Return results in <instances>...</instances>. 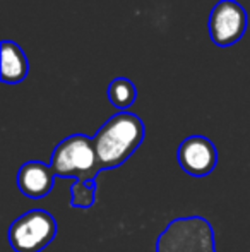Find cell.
Masks as SVG:
<instances>
[{
	"mask_svg": "<svg viewBox=\"0 0 250 252\" xmlns=\"http://www.w3.org/2000/svg\"><path fill=\"white\" fill-rule=\"evenodd\" d=\"M144 124L139 115L118 112L100 127L93 137L101 170H113L124 165L144 141Z\"/></svg>",
	"mask_w": 250,
	"mask_h": 252,
	"instance_id": "obj_1",
	"label": "cell"
},
{
	"mask_svg": "<svg viewBox=\"0 0 250 252\" xmlns=\"http://www.w3.org/2000/svg\"><path fill=\"white\" fill-rule=\"evenodd\" d=\"M50 168L55 177H72L76 182L94 184L98 173L103 172L98 161L93 137L72 134L55 146L52 153Z\"/></svg>",
	"mask_w": 250,
	"mask_h": 252,
	"instance_id": "obj_2",
	"label": "cell"
},
{
	"mask_svg": "<svg viewBox=\"0 0 250 252\" xmlns=\"http://www.w3.org/2000/svg\"><path fill=\"white\" fill-rule=\"evenodd\" d=\"M156 252H216L214 230L202 216L177 218L158 237Z\"/></svg>",
	"mask_w": 250,
	"mask_h": 252,
	"instance_id": "obj_3",
	"label": "cell"
},
{
	"mask_svg": "<svg viewBox=\"0 0 250 252\" xmlns=\"http://www.w3.org/2000/svg\"><path fill=\"white\" fill-rule=\"evenodd\" d=\"M57 235V221L45 209L21 215L9 228V244L16 252H40Z\"/></svg>",
	"mask_w": 250,
	"mask_h": 252,
	"instance_id": "obj_4",
	"label": "cell"
},
{
	"mask_svg": "<svg viewBox=\"0 0 250 252\" xmlns=\"http://www.w3.org/2000/svg\"><path fill=\"white\" fill-rule=\"evenodd\" d=\"M247 10L237 0H220L209 16V36L218 47H231L247 31Z\"/></svg>",
	"mask_w": 250,
	"mask_h": 252,
	"instance_id": "obj_5",
	"label": "cell"
},
{
	"mask_svg": "<svg viewBox=\"0 0 250 252\" xmlns=\"http://www.w3.org/2000/svg\"><path fill=\"white\" fill-rule=\"evenodd\" d=\"M177 159L185 173L194 177H206L216 168L218 151L213 141L204 136H190L178 146Z\"/></svg>",
	"mask_w": 250,
	"mask_h": 252,
	"instance_id": "obj_6",
	"label": "cell"
},
{
	"mask_svg": "<svg viewBox=\"0 0 250 252\" xmlns=\"http://www.w3.org/2000/svg\"><path fill=\"white\" fill-rule=\"evenodd\" d=\"M54 177L50 165L41 161H28L17 172V187L24 196L31 199H43L50 194L54 187Z\"/></svg>",
	"mask_w": 250,
	"mask_h": 252,
	"instance_id": "obj_7",
	"label": "cell"
},
{
	"mask_svg": "<svg viewBox=\"0 0 250 252\" xmlns=\"http://www.w3.org/2000/svg\"><path fill=\"white\" fill-rule=\"evenodd\" d=\"M2 81L5 84H17L21 81L26 79L28 72H29V62H28L26 53L23 52V48L17 43L10 40H3L2 41Z\"/></svg>",
	"mask_w": 250,
	"mask_h": 252,
	"instance_id": "obj_8",
	"label": "cell"
},
{
	"mask_svg": "<svg viewBox=\"0 0 250 252\" xmlns=\"http://www.w3.org/2000/svg\"><path fill=\"white\" fill-rule=\"evenodd\" d=\"M108 100L115 108H118L120 112H127L129 106H132V103L137 98V90L134 86V83L127 77H115L110 84H108Z\"/></svg>",
	"mask_w": 250,
	"mask_h": 252,
	"instance_id": "obj_9",
	"label": "cell"
},
{
	"mask_svg": "<svg viewBox=\"0 0 250 252\" xmlns=\"http://www.w3.org/2000/svg\"><path fill=\"white\" fill-rule=\"evenodd\" d=\"M96 184L74 182L70 187V206L72 208H91L96 197Z\"/></svg>",
	"mask_w": 250,
	"mask_h": 252,
	"instance_id": "obj_10",
	"label": "cell"
}]
</instances>
